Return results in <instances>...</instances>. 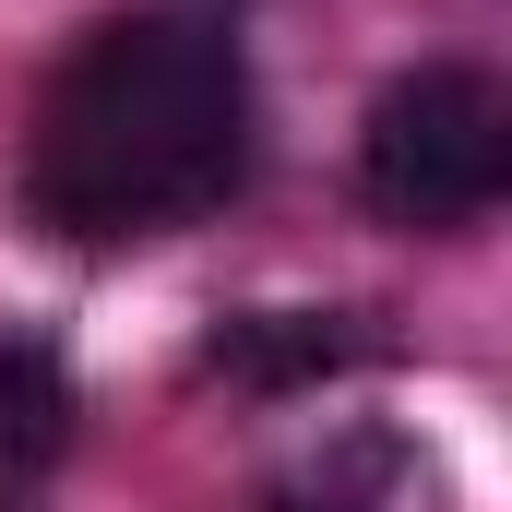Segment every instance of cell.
<instances>
[{"instance_id":"cell-1","label":"cell","mask_w":512,"mask_h":512,"mask_svg":"<svg viewBox=\"0 0 512 512\" xmlns=\"http://www.w3.org/2000/svg\"><path fill=\"white\" fill-rule=\"evenodd\" d=\"M251 179V60L215 12H108L72 36L24 131V215L48 239H155Z\"/></svg>"},{"instance_id":"cell-2","label":"cell","mask_w":512,"mask_h":512,"mask_svg":"<svg viewBox=\"0 0 512 512\" xmlns=\"http://www.w3.org/2000/svg\"><path fill=\"white\" fill-rule=\"evenodd\" d=\"M501 191H512V96L477 60H417V72H393L370 96V120H358V203L382 227L453 239V227L501 215Z\"/></svg>"},{"instance_id":"cell-3","label":"cell","mask_w":512,"mask_h":512,"mask_svg":"<svg viewBox=\"0 0 512 512\" xmlns=\"http://www.w3.org/2000/svg\"><path fill=\"white\" fill-rule=\"evenodd\" d=\"M203 358H215L227 382H251V393H298V382L358 370V358H370V334H346L334 310H251V322H227Z\"/></svg>"},{"instance_id":"cell-4","label":"cell","mask_w":512,"mask_h":512,"mask_svg":"<svg viewBox=\"0 0 512 512\" xmlns=\"http://www.w3.org/2000/svg\"><path fill=\"white\" fill-rule=\"evenodd\" d=\"M60 441H72V370H60V346L0 334V477L60 465Z\"/></svg>"}]
</instances>
